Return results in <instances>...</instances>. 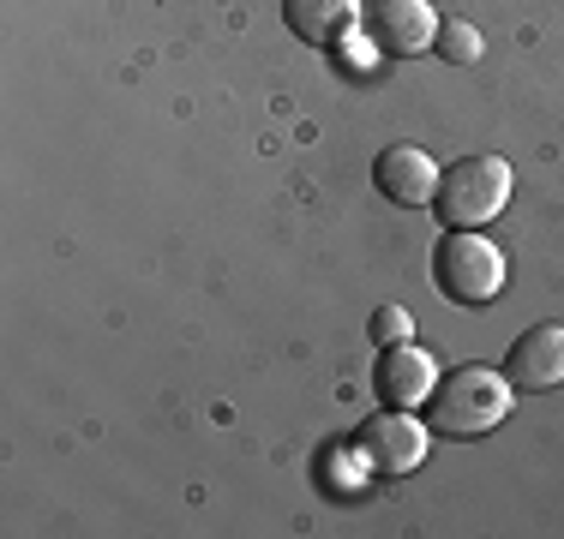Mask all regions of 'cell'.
<instances>
[{"label":"cell","mask_w":564,"mask_h":539,"mask_svg":"<svg viewBox=\"0 0 564 539\" xmlns=\"http://www.w3.org/2000/svg\"><path fill=\"white\" fill-rule=\"evenodd\" d=\"M510 402H517V384L492 366H456L451 377H438V389L426 396V426L433 438H487V431L505 426Z\"/></svg>","instance_id":"obj_1"},{"label":"cell","mask_w":564,"mask_h":539,"mask_svg":"<svg viewBox=\"0 0 564 539\" xmlns=\"http://www.w3.org/2000/svg\"><path fill=\"white\" fill-rule=\"evenodd\" d=\"M510 186H517V174H510L505 156H487V151L456 156L451 168H438L433 216L445 228H487L510 205Z\"/></svg>","instance_id":"obj_2"},{"label":"cell","mask_w":564,"mask_h":539,"mask_svg":"<svg viewBox=\"0 0 564 539\" xmlns=\"http://www.w3.org/2000/svg\"><path fill=\"white\" fill-rule=\"evenodd\" d=\"M433 288L451 306H487L505 294V252L480 228H445L433 252Z\"/></svg>","instance_id":"obj_3"},{"label":"cell","mask_w":564,"mask_h":539,"mask_svg":"<svg viewBox=\"0 0 564 539\" xmlns=\"http://www.w3.org/2000/svg\"><path fill=\"white\" fill-rule=\"evenodd\" d=\"M426 443H433V426L414 420V408H391V414H372V420L360 426L355 450H360V462H367L372 474L402 480V474H414V468L426 462Z\"/></svg>","instance_id":"obj_4"},{"label":"cell","mask_w":564,"mask_h":539,"mask_svg":"<svg viewBox=\"0 0 564 539\" xmlns=\"http://www.w3.org/2000/svg\"><path fill=\"white\" fill-rule=\"evenodd\" d=\"M372 186H379L391 205L421 210V205H433V193H438V162L426 156L421 144H384L379 162H372Z\"/></svg>","instance_id":"obj_5"},{"label":"cell","mask_w":564,"mask_h":539,"mask_svg":"<svg viewBox=\"0 0 564 539\" xmlns=\"http://www.w3.org/2000/svg\"><path fill=\"white\" fill-rule=\"evenodd\" d=\"M367 31H372V43H379L384 54H402V61H409V54L433 48L438 12H433V0H372Z\"/></svg>","instance_id":"obj_6"},{"label":"cell","mask_w":564,"mask_h":539,"mask_svg":"<svg viewBox=\"0 0 564 539\" xmlns=\"http://www.w3.org/2000/svg\"><path fill=\"white\" fill-rule=\"evenodd\" d=\"M505 377L517 389H558L564 384V323H534V330H522L517 342H510L505 354Z\"/></svg>","instance_id":"obj_7"},{"label":"cell","mask_w":564,"mask_h":539,"mask_svg":"<svg viewBox=\"0 0 564 539\" xmlns=\"http://www.w3.org/2000/svg\"><path fill=\"white\" fill-rule=\"evenodd\" d=\"M372 389H379L391 408H426V396L438 389V366L421 342H402L384 348L379 366H372Z\"/></svg>","instance_id":"obj_8"},{"label":"cell","mask_w":564,"mask_h":539,"mask_svg":"<svg viewBox=\"0 0 564 539\" xmlns=\"http://www.w3.org/2000/svg\"><path fill=\"white\" fill-rule=\"evenodd\" d=\"M282 24L306 48H343L360 24V0H282Z\"/></svg>","instance_id":"obj_9"},{"label":"cell","mask_w":564,"mask_h":539,"mask_svg":"<svg viewBox=\"0 0 564 539\" xmlns=\"http://www.w3.org/2000/svg\"><path fill=\"white\" fill-rule=\"evenodd\" d=\"M433 48L445 54L451 66H468V61H480V31H475V24H463V19H438Z\"/></svg>","instance_id":"obj_10"},{"label":"cell","mask_w":564,"mask_h":539,"mask_svg":"<svg viewBox=\"0 0 564 539\" xmlns=\"http://www.w3.org/2000/svg\"><path fill=\"white\" fill-rule=\"evenodd\" d=\"M367 336H372V348H402V342L414 336V318L402 312V306H372Z\"/></svg>","instance_id":"obj_11"}]
</instances>
